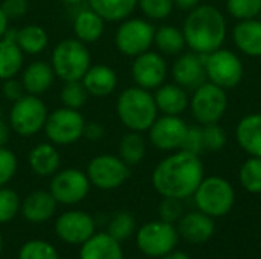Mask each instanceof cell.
Listing matches in <instances>:
<instances>
[{
    "mask_svg": "<svg viewBox=\"0 0 261 259\" xmlns=\"http://www.w3.org/2000/svg\"><path fill=\"white\" fill-rule=\"evenodd\" d=\"M203 180V165L199 156L179 150L158 163L151 182L162 197L185 200L194 195Z\"/></svg>",
    "mask_w": 261,
    "mask_h": 259,
    "instance_id": "cell-1",
    "label": "cell"
},
{
    "mask_svg": "<svg viewBox=\"0 0 261 259\" xmlns=\"http://www.w3.org/2000/svg\"><path fill=\"white\" fill-rule=\"evenodd\" d=\"M187 46L196 53H211L222 47L226 38V20L213 5H199L184 21Z\"/></svg>",
    "mask_w": 261,
    "mask_h": 259,
    "instance_id": "cell-2",
    "label": "cell"
},
{
    "mask_svg": "<svg viewBox=\"0 0 261 259\" xmlns=\"http://www.w3.org/2000/svg\"><path fill=\"white\" fill-rule=\"evenodd\" d=\"M158 111L154 96L150 90L138 85L122 90L116 101V114L130 131H148L158 118Z\"/></svg>",
    "mask_w": 261,
    "mask_h": 259,
    "instance_id": "cell-3",
    "label": "cell"
},
{
    "mask_svg": "<svg viewBox=\"0 0 261 259\" xmlns=\"http://www.w3.org/2000/svg\"><path fill=\"white\" fill-rule=\"evenodd\" d=\"M50 66L55 72V76L63 82L81 81L92 66V56L87 44L78 38L61 40L52 50Z\"/></svg>",
    "mask_w": 261,
    "mask_h": 259,
    "instance_id": "cell-4",
    "label": "cell"
},
{
    "mask_svg": "<svg viewBox=\"0 0 261 259\" xmlns=\"http://www.w3.org/2000/svg\"><path fill=\"white\" fill-rule=\"evenodd\" d=\"M47 114L49 111L46 104L38 96L26 93L12 102L8 114V124L15 134L31 137L44 128Z\"/></svg>",
    "mask_w": 261,
    "mask_h": 259,
    "instance_id": "cell-5",
    "label": "cell"
},
{
    "mask_svg": "<svg viewBox=\"0 0 261 259\" xmlns=\"http://www.w3.org/2000/svg\"><path fill=\"white\" fill-rule=\"evenodd\" d=\"M194 202L200 212L219 218L226 215L236 202V194L228 180L223 177L203 179L194 192Z\"/></svg>",
    "mask_w": 261,
    "mask_h": 259,
    "instance_id": "cell-6",
    "label": "cell"
},
{
    "mask_svg": "<svg viewBox=\"0 0 261 259\" xmlns=\"http://www.w3.org/2000/svg\"><path fill=\"white\" fill-rule=\"evenodd\" d=\"M86 119L80 110L60 107L47 114L44 124V134L54 145H72L78 142L84 134Z\"/></svg>",
    "mask_w": 261,
    "mask_h": 259,
    "instance_id": "cell-7",
    "label": "cell"
},
{
    "mask_svg": "<svg viewBox=\"0 0 261 259\" xmlns=\"http://www.w3.org/2000/svg\"><path fill=\"white\" fill-rule=\"evenodd\" d=\"M199 55L205 64L206 78L210 82L222 89H232L239 85L243 78V64L234 52L220 47L211 53Z\"/></svg>",
    "mask_w": 261,
    "mask_h": 259,
    "instance_id": "cell-8",
    "label": "cell"
},
{
    "mask_svg": "<svg viewBox=\"0 0 261 259\" xmlns=\"http://www.w3.org/2000/svg\"><path fill=\"white\" fill-rule=\"evenodd\" d=\"M154 26L144 18H125L115 32L116 49L125 56H138L150 50L154 41Z\"/></svg>",
    "mask_w": 261,
    "mask_h": 259,
    "instance_id": "cell-9",
    "label": "cell"
},
{
    "mask_svg": "<svg viewBox=\"0 0 261 259\" xmlns=\"http://www.w3.org/2000/svg\"><path fill=\"white\" fill-rule=\"evenodd\" d=\"M177 241V229L162 220L144 224L136 235V244L139 250L150 258H162L171 253L176 249Z\"/></svg>",
    "mask_w": 261,
    "mask_h": 259,
    "instance_id": "cell-10",
    "label": "cell"
},
{
    "mask_svg": "<svg viewBox=\"0 0 261 259\" xmlns=\"http://www.w3.org/2000/svg\"><path fill=\"white\" fill-rule=\"evenodd\" d=\"M86 174L90 185L102 191H112L127 182L130 177V166L119 156L99 154L89 162Z\"/></svg>",
    "mask_w": 261,
    "mask_h": 259,
    "instance_id": "cell-11",
    "label": "cell"
},
{
    "mask_svg": "<svg viewBox=\"0 0 261 259\" xmlns=\"http://www.w3.org/2000/svg\"><path fill=\"white\" fill-rule=\"evenodd\" d=\"M228 108V96L225 89L205 82L193 92L191 111L199 124H216L222 119Z\"/></svg>",
    "mask_w": 261,
    "mask_h": 259,
    "instance_id": "cell-12",
    "label": "cell"
},
{
    "mask_svg": "<svg viewBox=\"0 0 261 259\" xmlns=\"http://www.w3.org/2000/svg\"><path fill=\"white\" fill-rule=\"evenodd\" d=\"M90 191V180L87 174L76 168L58 169L50 180L49 192L54 195L57 203L76 205L83 202Z\"/></svg>",
    "mask_w": 261,
    "mask_h": 259,
    "instance_id": "cell-13",
    "label": "cell"
},
{
    "mask_svg": "<svg viewBox=\"0 0 261 259\" xmlns=\"http://www.w3.org/2000/svg\"><path fill=\"white\" fill-rule=\"evenodd\" d=\"M188 125L179 116L164 114L156 118L153 125L148 128V139L159 151H177L182 147Z\"/></svg>",
    "mask_w": 261,
    "mask_h": 259,
    "instance_id": "cell-14",
    "label": "cell"
},
{
    "mask_svg": "<svg viewBox=\"0 0 261 259\" xmlns=\"http://www.w3.org/2000/svg\"><path fill=\"white\" fill-rule=\"evenodd\" d=\"M132 78L135 84L145 90H156L167 78V63L158 52L147 50L138 56L132 64Z\"/></svg>",
    "mask_w": 261,
    "mask_h": 259,
    "instance_id": "cell-15",
    "label": "cell"
},
{
    "mask_svg": "<svg viewBox=\"0 0 261 259\" xmlns=\"http://www.w3.org/2000/svg\"><path fill=\"white\" fill-rule=\"evenodd\" d=\"M55 232L67 244H83L95 234V221L83 211H67L57 218Z\"/></svg>",
    "mask_w": 261,
    "mask_h": 259,
    "instance_id": "cell-16",
    "label": "cell"
},
{
    "mask_svg": "<svg viewBox=\"0 0 261 259\" xmlns=\"http://www.w3.org/2000/svg\"><path fill=\"white\" fill-rule=\"evenodd\" d=\"M171 75L174 82L187 92H194L208 81L202 56L196 52L180 55L173 64Z\"/></svg>",
    "mask_w": 261,
    "mask_h": 259,
    "instance_id": "cell-17",
    "label": "cell"
},
{
    "mask_svg": "<svg viewBox=\"0 0 261 259\" xmlns=\"http://www.w3.org/2000/svg\"><path fill=\"white\" fill-rule=\"evenodd\" d=\"M214 231H216V224L213 217L200 211L182 215L177 227L179 235L191 244L206 243L214 235Z\"/></svg>",
    "mask_w": 261,
    "mask_h": 259,
    "instance_id": "cell-18",
    "label": "cell"
},
{
    "mask_svg": "<svg viewBox=\"0 0 261 259\" xmlns=\"http://www.w3.org/2000/svg\"><path fill=\"white\" fill-rule=\"evenodd\" d=\"M55 78L57 76H55V72L50 66V63L32 61L24 69H21L20 81L28 95L40 96L52 87Z\"/></svg>",
    "mask_w": 261,
    "mask_h": 259,
    "instance_id": "cell-19",
    "label": "cell"
},
{
    "mask_svg": "<svg viewBox=\"0 0 261 259\" xmlns=\"http://www.w3.org/2000/svg\"><path fill=\"white\" fill-rule=\"evenodd\" d=\"M81 82L90 96L106 98V96H110L116 90L118 75L110 66L95 64V66L89 67V70L83 76Z\"/></svg>",
    "mask_w": 261,
    "mask_h": 259,
    "instance_id": "cell-20",
    "label": "cell"
},
{
    "mask_svg": "<svg viewBox=\"0 0 261 259\" xmlns=\"http://www.w3.org/2000/svg\"><path fill=\"white\" fill-rule=\"evenodd\" d=\"M29 168L34 174L40 177L54 176L61 166V154L57 150V145L50 142H43L35 145L28 156Z\"/></svg>",
    "mask_w": 261,
    "mask_h": 259,
    "instance_id": "cell-21",
    "label": "cell"
},
{
    "mask_svg": "<svg viewBox=\"0 0 261 259\" xmlns=\"http://www.w3.org/2000/svg\"><path fill=\"white\" fill-rule=\"evenodd\" d=\"M80 259H122L121 243L110 234H93L81 244Z\"/></svg>",
    "mask_w": 261,
    "mask_h": 259,
    "instance_id": "cell-22",
    "label": "cell"
},
{
    "mask_svg": "<svg viewBox=\"0 0 261 259\" xmlns=\"http://www.w3.org/2000/svg\"><path fill=\"white\" fill-rule=\"evenodd\" d=\"M57 205L49 191H34L21 203V214L31 223H44L55 214Z\"/></svg>",
    "mask_w": 261,
    "mask_h": 259,
    "instance_id": "cell-23",
    "label": "cell"
},
{
    "mask_svg": "<svg viewBox=\"0 0 261 259\" xmlns=\"http://www.w3.org/2000/svg\"><path fill=\"white\" fill-rule=\"evenodd\" d=\"M239 50L249 56H261V21L257 18L240 20L232 31Z\"/></svg>",
    "mask_w": 261,
    "mask_h": 259,
    "instance_id": "cell-24",
    "label": "cell"
},
{
    "mask_svg": "<svg viewBox=\"0 0 261 259\" xmlns=\"http://www.w3.org/2000/svg\"><path fill=\"white\" fill-rule=\"evenodd\" d=\"M236 137L251 157H261V113L245 116L237 125Z\"/></svg>",
    "mask_w": 261,
    "mask_h": 259,
    "instance_id": "cell-25",
    "label": "cell"
},
{
    "mask_svg": "<svg viewBox=\"0 0 261 259\" xmlns=\"http://www.w3.org/2000/svg\"><path fill=\"white\" fill-rule=\"evenodd\" d=\"M153 96L158 110L164 114L179 116L187 110L190 104L187 90L177 84H162L156 89V93Z\"/></svg>",
    "mask_w": 261,
    "mask_h": 259,
    "instance_id": "cell-26",
    "label": "cell"
},
{
    "mask_svg": "<svg viewBox=\"0 0 261 259\" xmlns=\"http://www.w3.org/2000/svg\"><path fill=\"white\" fill-rule=\"evenodd\" d=\"M24 53L18 47L14 38V32L0 38V81L15 78L23 69Z\"/></svg>",
    "mask_w": 261,
    "mask_h": 259,
    "instance_id": "cell-27",
    "label": "cell"
},
{
    "mask_svg": "<svg viewBox=\"0 0 261 259\" xmlns=\"http://www.w3.org/2000/svg\"><path fill=\"white\" fill-rule=\"evenodd\" d=\"M106 20L98 15L93 9H81L73 18V34L80 41L90 44L98 41L104 34Z\"/></svg>",
    "mask_w": 261,
    "mask_h": 259,
    "instance_id": "cell-28",
    "label": "cell"
},
{
    "mask_svg": "<svg viewBox=\"0 0 261 259\" xmlns=\"http://www.w3.org/2000/svg\"><path fill=\"white\" fill-rule=\"evenodd\" d=\"M15 43L26 55H38L46 50L49 44V35L40 24H26L14 32Z\"/></svg>",
    "mask_w": 261,
    "mask_h": 259,
    "instance_id": "cell-29",
    "label": "cell"
},
{
    "mask_svg": "<svg viewBox=\"0 0 261 259\" xmlns=\"http://www.w3.org/2000/svg\"><path fill=\"white\" fill-rule=\"evenodd\" d=\"M89 8L106 21H122L128 18L138 6V0H87Z\"/></svg>",
    "mask_w": 261,
    "mask_h": 259,
    "instance_id": "cell-30",
    "label": "cell"
},
{
    "mask_svg": "<svg viewBox=\"0 0 261 259\" xmlns=\"http://www.w3.org/2000/svg\"><path fill=\"white\" fill-rule=\"evenodd\" d=\"M145 153H147V143H145V139L141 136V133L128 131L127 134L121 137L119 147H118V156L128 166L141 163L142 159L145 157Z\"/></svg>",
    "mask_w": 261,
    "mask_h": 259,
    "instance_id": "cell-31",
    "label": "cell"
},
{
    "mask_svg": "<svg viewBox=\"0 0 261 259\" xmlns=\"http://www.w3.org/2000/svg\"><path fill=\"white\" fill-rule=\"evenodd\" d=\"M153 43L156 44L159 52L165 55H179L187 46L184 32L171 24H164L156 29Z\"/></svg>",
    "mask_w": 261,
    "mask_h": 259,
    "instance_id": "cell-32",
    "label": "cell"
},
{
    "mask_svg": "<svg viewBox=\"0 0 261 259\" xmlns=\"http://www.w3.org/2000/svg\"><path fill=\"white\" fill-rule=\"evenodd\" d=\"M89 96L90 95L87 93L81 81H67L64 82L60 92V101L63 107L73 110H81L89 101Z\"/></svg>",
    "mask_w": 261,
    "mask_h": 259,
    "instance_id": "cell-33",
    "label": "cell"
},
{
    "mask_svg": "<svg viewBox=\"0 0 261 259\" xmlns=\"http://www.w3.org/2000/svg\"><path fill=\"white\" fill-rule=\"evenodd\" d=\"M240 183L251 194L261 192V157H249L240 169Z\"/></svg>",
    "mask_w": 261,
    "mask_h": 259,
    "instance_id": "cell-34",
    "label": "cell"
},
{
    "mask_svg": "<svg viewBox=\"0 0 261 259\" xmlns=\"http://www.w3.org/2000/svg\"><path fill=\"white\" fill-rule=\"evenodd\" d=\"M18 259H58L55 247L41 240H32L23 244Z\"/></svg>",
    "mask_w": 261,
    "mask_h": 259,
    "instance_id": "cell-35",
    "label": "cell"
},
{
    "mask_svg": "<svg viewBox=\"0 0 261 259\" xmlns=\"http://www.w3.org/2000/svg\"><path fill=\"white\" fill-rule=\"evenodd\" d=\"M135 218L132 214L128 212H118L112 217L110 224H109V232L115 240H118L119 243L125 241L135 231Z\"/></svg>",
    "mask_w": 261,
    "mask_h": 259,
    "instance_id": "cell-36",
    "label": "cell"
},
{
    "mask_svg": "<svg viewBox=\"0 0 261 259\" xmlns=\"http://www.w3.org/2000/svg\"><path fill=\"white\" fill-rule=\"evenodd\" d=\"M21 209L20 197L9 188H0V224L9 223Z\"/></svg>",
    "mask_w": 261,
    "mask_h": 259,
    "instance_id": "cell-37",
    "label": "cell"
},
{
    "mask_svg": "<svg viewBox=\"0 0 261 259\" xmlns=\"http://www.w3.org/2000/svg\"><path fill=\"white\" fill-rule=\"evenodd\" d=\"M138 6L144 12V15L150 20H164L167 18L173 8V0H138Z\"/></svg>",
    "mask_w": 261,
    "mask_h": 259,
    "instance_id": "cell-38",
    "label": "cell"
},
{
    "mask_svg": "<svg viewBox=\"0 0 261 259\" xmlns=\"http://www.w3.org/2000/svg\"><path fill=\"white\" fill-rule=\"evenodd\" d=\"M226 6L228 12L239 20L255 18L261 12V0H228Z\"/></svg>",
    "mask_w": 261,
    "mask_h": 259,
    "instance_id": "cell-39",
    "label": "cell"
},
{
    "mask_svg": "<svg viewBox=\"0 0 261 259\" xmlns=\"http://www.w3.org/2000/svg\"><path fill=\"white\" fill-rule=\"evenodd\" d=\"M202 130H203L205 151L217 153L226 145V133L217 122L216 124H206Z\"/></svg>",
    "mask_w": 261,
    "mask_h": 259,
    "instance_id": "cell-40",
    "label": "cell"
},
{
    "mask_svg": "<svg viewBox=\"0 0 261 259\" xmlns=\"http://www.w3.org/2000/svg\"><path fill=\"white\" fill-rule=\"evenodd\" d=\"M18 160L14 151L6 147H0V188L5 186L17 172Z\"/></svg>",
    "mask_w": 261,
    "mask_h": 259,
    "instance_id": "cell-41",
    "label": "cell"
},
{
    "mask_svg": "<svg viewBox=\"0 0 261 259\" xmlns=\"http://www.w3.org/2000/svg\"><path fill=\"white\" fill-rule=\"evenodd\" d=\"M159 215L161 220L170 224L177 223L184 215V206L179 198L164 197L162 203L159 205Z\"/></svg>",
    "mask_w": 261,
    "mask_h": 259,
    "instance_id": "cell-42",
    "label": "cell"
},
{
    "mask_svg": "<svg viewBox=\"0 0 261 259\" xmlns=\"http://www.w3.org/2000/svg\"><path fill=\"white\" fill-rule=\"evenodd\" d=\"M180 150L188 151L191 154L200 156L205 151V145H203V130L199 125H193L188 127V131L185 134V139L182 142Z\"/></svg>",
    "mask_w": 261,
    "mask_h": 259,
    "instance_id": "cell-43",
    "label": "cell"
},
{
    "mask_svg": "<svg viewBox=\"0 0 261 259\" xmlns=\"http://www.w3.org/2000/svg\"><path fill=\"white\" fill-rule=\"evenodd\" d=\"M3 12L6 14V17L11 20H18L21 18L29 8V2L28 0H3L0 3Z\"/></svg>",
    "mask_w": 261,
    "mask_h": 259,
    "instance_id": "cell-44",
    "label": "cell"
},
{
    "mask_svg": "<svg viewBox=\"0 0 261 259\" xmlns=\"http://www.w3.org/2000/svg\"><path fill=\"white\" fill-rule=\"evenodd\" d=\"M2 92H3V96H5L9 102H15L17 99H20L21 96L26 95L21 81H20V79H15V78L5 79V81H3Z\"/></svg>",
    "mask_w": 261,
    "mask_h": 259,
    "instance_id": "cell-45",
    "label": "cell"
},
{
    "mask_svg": "<svg viewBox=\"0 0 261 259\" xmlns=\"http://www.w3.org/2000/svg\"><path fill=\"white\" fill-rule=\"evenodd\" d=\"M106 136V128L102 124L99 122H86V127H84V134L83 137H86L87 140H92V142H98L101 139H104Z\"/></svg>",
    "mask_w": 261,
    "mask_h": 259,
    "instance_id": "cell-46",
    "label": "cell"
},
{
    "mask_svg": "<svg viewBox=\"0 0 261 259\" xmlns=\"http://www.w3.org/2000/svg\"><path fill=\"white\" fill-rule=\"evenodd\" d=\"M11 127L6 121L0 119V147H6L8 140H9V134H11Z\"/></svg>",
    "mask_w": 261,
    "mask_h": 259,
    "instance_id": "cell-47",
    "label": "cell"
},
{
    "mask_svg": "<svg viewBox=\"0 0 261 259\" xmlns=\"http://www.w3.org/2000/svg\"><path fill=\"white\" fill-rule=\"evenodd\" d=\"M173 2H174V6H177L182 11H191L196 6H199L200 0H173Z\"/></svg>",
    "mask_w": 261,
    "mask_h": 259,
    "instance_id": "cell-48",
    "label": "cell"
},
{
    "mask_svg": "<svg viewBox=\"0 0 261 259\" xmlns=\"http://www.w3.org/2000/svg\"><path fill=\"white\" fill-rule=\"evenodd\" d=\"M8 24H9V18L6 17V14L3 12L2 6H0V38H3L8 32Z\"/></svg>",
    "mask_w": 261,
    "mask_h": 259,
    "instance_id": "cell-49",
    "label": "cell"
},
{
    "mask_svg": "<svg viewBox=\"0 0 261 259\" xmlns=\"http://www.w3.org/2000/svg\"><path fill=\"white\" fill-rule=\"evenodd\" d=\"M162 259H191L187 253H184V252H171V253H168V255H165V256H162Z\"/></svg>",
    "mask_w": 261,
    "mask_h": 259,
    "instance_id": "cell-50",
    "label": "cell"
},
{
    "mask_svg": "<svg viewBox=\"0 0 261 259\" xmlns=\"http://www.w3.org/2000/svg\"><path fill=\"white\" fill-rule=\"evenodd\" d=\"M61 2H64V3H67V5H80V3H83V2H86V0H61Z\"/></svg>",
    "mask_w": 261,
    "mask_h": 259,
    "instance_id": "cell-51",
    "label": "cell"
},
{
    "mask_svg": "<svg viewBox=\"0 0 261 259\" xmlns=\"http://www.w3.org/2000/svg\"><path fill=\"white\" fill-rule=\"evenodd\" d=\"M2 247H3V240H2V232H0V255H2Z\"/></svg>",
    "mask_w": 261,
    "mask_h": 259,
    "instance_id": "cell-52",
    "label": "cell"
}]
</instances>
